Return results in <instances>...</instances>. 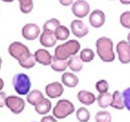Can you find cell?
Here are the masks:
<instances>
[{
	"label": "cell",
	"mask_w": 130,
	"mask_h": 122,
	"mask_svg": "<svg viewBox=\"0 0 130 122\" xmlns=\"http://www.w3.org/2000/svg\"><path fill=\"white\" fill-rule=\"evenodd\" d=\"M8 52L24 69H31L37 63L35 55L30 53L28 47L20 41L12 42L8 47Z\"/></svg>",
	"instance_id": "1"
},
{
	"label": "cell",
	"mask_w": 130,
	"mask_h": 122,
	"mask_svg": "<svg viewBox=\"0 0 130 122\" xmlns=\"http://www.w3.org/2000/svg\"><path fill=\"white\" fill-rule=\"evenodd\" d=\"M96 52L102 60L105 63H111L115 59L113 50V42L107 37H101L95 42Z\"/></svg>",
	"instance_id": "2"
},
{
	"label": "cell",
	"mask_w": 130,
	"mask_h": 122,
	"mask_svg": "<svg viewBox=\"0 0 130 122\" xmlns=\"http://www.w3.org/2000/svg\"><path fill=\"white\" fill-rule=\"evenodd\" d=\"M81 45L77 40L71 39L64 43L58 45L54 51V56L58 59L68 60L71 56L76 55L80 50Z\"/></svg>",
	"instance_id": "3"
},
{
	"label": "cell",
	"mask_w": 130,
	"mask_h": 122,
	"mask_svg": "<svg viewBox=\"0 0 130 122\" xmlns=\"http://www.w3.org/2000/svg\"><path fill=\"white\" fill-rule=\"evenodd\" d=\"M12 85L19 95H26L30 92L31 81L28 75L23 73H17L13 77Z\"/></svg>",
	"instance_id": "4"
},
{
	"label": "cell",
	"mask_w": 130,
	"mask_h": 122,
	"mask_svg": "<svg viewBox=\"0 0 130 122\" xmlns=\"http://www.w3.org/2000/svg\"><path fill=\"white\" fill-rule=\"evenodd\" d=\"M75 106L72 102L67 99H61L57 102L53 109L52 113L55 117L62 119L75 112Z\"/></svg>",
	"instance_id": "5"
},
{
	"label": "cell",
	"mask_w": 130,
	"mask_h": 122,
	"mask_svg": "<svg viewBox=\"0 0 130 122\" xmlns=\"http://www.w3.org/2000/svg\"><path fill=\"white\" fill-rule=\"evenodd\" d=\"M25 102L22 98L16 96H9L6 100V106L14 114L18 115L25 108Z\"/></svg>",
	"instance_id": "6"
},
{
	"label": "cell",
	"mask_w": 130,
	"mask_h": 122,
	"mask_svg": "<svg viewBox=\"0 0 130 122\" xmlns=\"http://www.w3.org/2000/svg\"><path fill=\"white\" fill-rule=\"evenodd\" d=\"M119 60L123 64L130 63V44L125 40L120 41L116 47Z\"/></svg>",
	"instance_id": "7"
},
{
	"label": "cell",
	"mask_w": 130,
	"mask_h": 122,
	"mask_svg": "<svg viewBox=\"0 0 130 122\" xmlns=\"http://www.w3.org/2000/svg\"><path fill=\"white\" fill-rule=\"evenodd\" d=\"M90 6L85 0H77L72 5V12L76 17L83 18L89 14Z\"/></svg>",
	"instance_id": "8"
},
{
	"label": "cell",
	"mask_w": 130,
	"mask_h": 122,
	"mask_svg": "<svg viewBox=\"0 0 130 122\" xmlns=\"http://www.w3.org/2000/svg\"><path fill=\"white\" fill-rule=\"evenodd\" d=\"M41 33L39 26L35 23H27L22 27V35L25 39L28 41L35 40Z\"/></svg>",
	"instance_id": "9"
},
{
	"label": "cell",
	"mask_w": 130,
	"mask_h": 122,
	"mask_svg": "<svg viewBox=\"0 0 130 122\" xmlns=\"http://www.w3.org/2000/svg\"><path fill=\"white\" fill-rule=\"evenodd\" d=\"M71 32L75 37L82 38L89 33V28L81 20H73L71 23Z\"/></svg>",
	"instance_id": "10"
},
{
	"label": "cell",
	"mask_w": 130,
	"mask_h": 122,
	"mask_svg": "<svg viewBox=\"0 0 130 122\" xmlns=\"http://www.w3.org/2000/svg\"><path fill=\"white\" fill-rule=\"evenodd\" d=\"M106 16L104 12L101 10H94L89 16V22L93 28H100L105 23Z\"/></svg>",
	"instance_id": "11"
},
{
	"label": "cell",
	"mask_w": 130,
	"mask_h": 122,
	"mask_svg": "<svg viewBox=\"0 0 130 122\" xmlns=\"http://www.w3.org/2000/svg\"><path fill=\"white\" fill-rule=\"evenodd\" d=\"M45 93L50 98H57L60 97L64 92V87L59 82L55 81L47 84L45 86Z\"/></svg>",
	"instance_id": "12"
},
{
	"label": "cell",
	"mask_w": 130,
	"mask_h": 122,
	"mask_svg": "<svg viewBox=\"0 0 130 122\" xmlns=\"http://www.w3.org/2000/svg\"><path fill=\"white\" fill-rule=\"evenodd\" d=\"M57 41L58 39L55 35V32L43 30L39 38L40 43L45 48H52L56 44Z\"/></svg>",
	"instance_id": "13"
},
{
	"label": "cell",
	"mask_w": 130,
	"mask_h": 122,
	"mask_svg": "<svg viewBox=\"0 0 130 122\" xmlns=\"http://www.w3.org/2000/svg\"><path fill=\"white\" fill-rule=\"evenodd\" d=\"M37 63L44 66L51 65L53 56L45 49H38L34 54Z\"/></svg>",
	"instance_id": "14"
},
{
	"label": "cell",
	"mask_w": 130,
	"mask_h": 122,
	"mask_svg": "<svg viewBox=\"0 0 130 122\" xmlns=\"http://www.w3.org/2000/svg\"><path fill=\"white\" fill-rule=\"evenodd\" d=\"M77 98L81 103L85 104V105L89 106L93 104L95 102V100L97 99L95 98V95L92 92L87 90H81L77 94Z\"/></svg>",
	"instance_id": "15"
},
{
	"label": "cell",
	"mask_w": 130,
	"mask_h": 122,
	"mask_svg": "<svg viewBox=\"0 0 130 122\" xmlns=\"http://www.w3.org/2000/svg\"><path fill=\"white\" fill-rule=\"evenodd\" d=\"M62 82L65 86L69 88L75 87L79 83V78L77 75L71 72H65L61 77Z\"/></svg>",
	"instance_id": "16"
},
{
	"label": "cell",
	"mask_w": 130,
	"mask_h": 122,
	"mask_svg": "<svg viewBox=\"0 0 130 122\" xmlns=\"http://www.w3.org/2000/svg\"><path fill=\"white\" fill-rule=\"evenodd\" d=\"M69 68L74 73H78L82 70L83 67V62L80 58V56L74 55L68 60Z\"/></svg>",
	"instance_id": "17"
},
{
	"label": "cell",
	"mask_w": 130,
	"mask_h": 122,
	"mask_svg": "<svg viewBox=\"0 0 130 122\" xmlns=\"http://www.w3.org/2000/svg\"><path fill=\"white\" fill-rule=\"evenodd\" d=\"M52 109V103L50 100L44 98L37 105L35 106V110L39 115H46Z\"/></svg>",
	"instance_id": "18"
},
{
	"label": "cell",
	"mask_w": 130,
	"mask_h": 122,
	"mask_svg": "<svg viewBox=\"0 0 130 122\" xmlns=\"http://www.w3.org/2000/svg\"><path fill=\"white\" fill-rule=\"evenodd\" d=\"M44 96L40 90L33 89L29 92V93L26 96V100L30 105L35 106L44 98Z\"/></svg>",
	"instance_id": "19"
},
{
	"label": "cell",
	"mask_w": 130,
	"mask_h": 122,
	"mask_svg": "<svg viewBox=\"0 0 130 122\" xmlns=\"http://www.w3.org/2000/svg\"><path fill=\"white\" fill-rule=\"evenodd\" d=\"M51 67L54 71H56V72H64L69 67L68 60L57 58L54 56L52 62L51 64Z\"/></svg>",
	"instance_id": "20"
},
{
	"label": "cell",
	"mask_w": 130,
	"mask_h": 122,
	"mask_svg": "<svg viewBox=\"0 0 130 122\" xmlns=\"http://www.w3.org/2000/svg\"><path fill=\"white\" fill-rule=\"evenodd\" d=\"M110 106L117 110H123L125 108L123 95L119 91L116 90L112 94V100Z\"/></svg>",
	"instance_id": "21"
},
{
	"label": "cell",
	"mask_w": 130,
	"mask_h": 122,
	"mask_svg": "<svg viewBox=\"0 0 130 122\" xmlns=\"http://www.w3.org/2000/svg\"><path fill=\"white\" fill-rule=\"evenodd\" d=\"M112 100V94L109 92L100 94L97 98L98 104L100 107L105 108L111 105Z\"/></svg>",
	"instance_id": "22"
},
{
	"label": "cell",
	"mask_w": 130,
	"mask_h": 122,
	"mask_svg": "<svg viewBox=\"0 0 130 122\" xmlns=\"http://www.w3.org/2000/svg\"><path fill=\"white\" fill-rule=\"evenodd\" d=\"M55 35L58 40L65 41L69 37L70 30L66 26L60 24L55 30Z\"/></svg>",
	"instance_id": "23"
},
{
	"label": "cell",
	"mask_w": 130,
	"mask_h": 122,
	"mask_svg": "<svg viewBox=\"0 0 130 122\" xmlns=\"http://www.w3.org/2000/svg\"><path fill=\"white\" fill-rule=\"evenodd\" d=\"M76 117L79 122H87L90 119V113L85 107H80L76 112Z\"/></svg>",
	"instance_id": "24"
},
{
	"label": "cell",
	"mask_w": 130,
	"mask_h": 122,
	"mask_svg": "<svg viewBox=\"0 0 130 122\" xmlns=\"http://www.w3.org/2000/svg\"><path fill=\"white\" fill-rule=\"evenodd\" d=\"M60 25V22L57 18H52L47 20L43 25V30H50L55 32L56 28Z\"/></svg>",
	"instance_id": "25"
},
{
	"label": "cell",
	"mask_w": 130,
	"mask_h": 122,
	"mask_svg": "<svg viewBox=\"0 0 130 122\" xmlns=\"http://www.w3.org/2000/svg\"><path fill=\"white\" fill-rule=\"evenodd\" d=\"M80 58L83 63H89L93 60L95 54L90 48H84L80 52Z\"/></svg>",
	"instance_id": "26"
},
{
	"label": "cell",
	"mask_w": 130,
	"mask_h": 122,
	"mask_svg": "<svg viewBox=\"0 0 130 122\" xmlns=\"http://www.w3.org/2000/svg\"><path fill=\"white\" fill-rule=\"evenodd\" d=\"M20 11L24 14H28L33 9V0H18Z\"/></svg>",
	"instance_id": "27"
},
{
	"label": "cell",
	"mask_w": 130,
	"mask_h": 122,
	"mask_svg": "<svg viewBox=\"0 0 130 122\" xmlns=\"http://www.w3.org/2000/svg\"><path fill=\"white\" fill-rule=\"evenodd\" d=\"M95 120L96 122H111L112 116L107 111H100L95 114Z\"/></svg>",
	"instance_id": "28"
},
{
	"label": "cell",
	"mask_w": 130,
	"mask_h": 122,
	"mask_svg": "<svg viewBox=\"0 0 130 122\" xmlns=\"http://www.w3.org/2000/svg\"><path fill=\"white\" fill-rule=\"evenodd\" d=\"M95 89L99 94H103L108 92L109 89V84L105 79H101L95 83Z\"/></svg>",
	"instance_id": "29"
},
{
	"label": "cell",
	"mask_w": 130,
	"mask_h": 122,
	"mask_svg": "<svg viewBox=\"0 0 130 122\" xmlns=\"http://www.w3.org/2000/svg\"><path fill=\"white\" fill-rule=\"evenodd\" d=\"M120 23L124 28L130 29V11L122 13L120 16Z\"/></svg>",
	"instance_id": "30"
},
{
	"label": "cell",
	"mask_w": 130,
	"mask_h": 122,
	"mask_svg": "<svg viewBox=\"0 0 130 122\" xmlns=\"http://www.w3.org/2000/svg\"><path fill=\"white\" fill-rule=\"evenodd\" d=\"M125 107L130 111V87L124 89L122 92Z\"/></svg>",
	"instance_id": "31"
},
{
	"label": "cell",
	"mask_w": 130,
	"mask_h": 122,
	"mask_svg": "<svg viewBox=\"0 0 130 122\" xmlns=\"http://www.w3.org/2000/svg\"><path fill=\"white\" fill-rule=\"evenodd\" d=\"M41 122H58V121L56 119L55 117H54L52 115H47L41 118Z\"/></svg>",
	"instance_id": "32"
},
{
	"label": "cell",
	"mask_w": 130,
	"mask_h": 122,
	"mask_svg": "<svg viewBox=\"0 0 130 122\" xmlns=\"http://www.w3.org/2000/svg\"><path fill=\"white\" fill-rule=\"evenodd\" d=\"M7 97L8 96H6V94L4 92L1 91V93H0V106L1 107H3L4 105H6V100Z\"/></svg>",
	"instance_id": "33"
},
{
	"label": "cell",
	"mask_w": 130,
	"mask_h": 122,
	"mask_svg": "<svg viewBox=\"0 0 130 122\" xmlns=\"http://www.w3.org/2000/svg\"><path fill=\"white\" fill-rule=\"evenodd\" d=\"M59 2L63 6H69L73 5V0H59Z\"/></svg>",
	"instance_id": "34"
},
{
	"label": "cell",
	"mask_w": 130,
	"mask_h": 122,
	"mask_svg": "<svg viewBox=\"0 0 130 122\" xmlns=\"http://www.w3.org/2000/svg\"><path fill=\"white\" fill-rule=\"evenodd\" d=\"M120 2L123 5H129L130 0H120Z\"/></svg>",
	"instance_id": "35"
},
{
	"label": "cell",
	"mask_w": 130,
	"mask_h": 122,
	"mask_svg": "<svg viewBox=\"0 0 130 122\" xmlns=\"http://www.w3.org/2000/svg\"><path fill=\"white\" fill-rule=\"evenodd\" d=\"M1 83H2V85H1V91H2L3 87H4V81L2 79H1Z\"/></svg>",
	"instance_id": "36"
},
{
	"label": "cell",
	"mask_w": 130,
	"mask_h": 122,
	"mask_svg": "<svg viewBox=\"0 0 130 122\" xmlns=\"http://www.w3.org/2000/svg\"><path fill=\"white\" fill-rule=\"evenodd\" d=\"M2 2H7V3H10V2H14V0H2Z\"/></svg>",
	"instance_id": "37"
},
{
	"label": "cell",
	"mask_w": 130,
	"mask_h": 122,
	"mask_svg": "<svg viewBox=\"0 0 130 122\" xmlns=\"http://www.w3.org/2000/svg\"><path fill=\"white\" fill-rule=\"evenodd\" d=\"M127 41L128 43L130 44V32L129 33V34L127 35Z\"/></svg>",
	"instance_id": "38"
},
{
	"label": "cell",
	"mask_w": 130,
	"mask_h": 122,
	"mask_svg": "<svg viewBox=\"0 0 130 122\" xmlns=\"http://www.w3.org/2000/svg\"><path fill=\"white\" fill-rule=\"evenodd\" d=\"M110 1H114V0H110Z\"/></svg>",
	"instance_id": "39"
},
{
	"label": "cell",
	"mask_w": 130,
	"mask_h": 122,
	"mask_svg": "<svg viewBox=\"0 0 130 122\" xmlns=\"http://www.w3.org/2000/svg\"><path fill=\"white\" fill-rule=\"evenodd\" d=\"M34 122H35V121H34Z\"/></svg>",
	"instance_id": "40"
}]
</instances>
